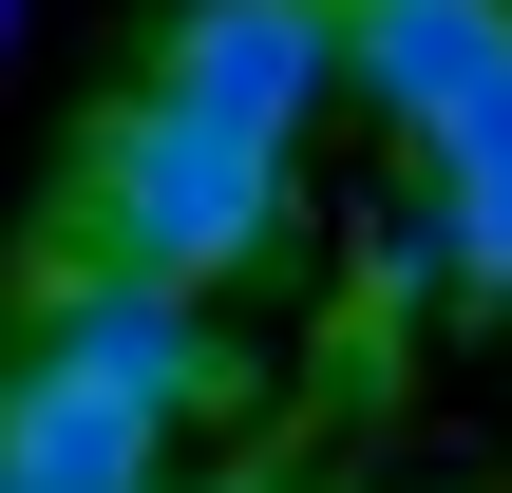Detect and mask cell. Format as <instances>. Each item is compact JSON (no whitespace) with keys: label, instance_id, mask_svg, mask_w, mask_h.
<instances>
[{"label":"cell","instance_id":"obj_1","mask_svg":"<svg viewBox=\"0 0 512 493\" xmlns=\"http://www.w3.org/2000/svg\"><path fill=\"white\" fill-rule=\"evenodd\" d=\"M285 152L304 133H247V114H190V95H114L95 114V152H76V266H133V285H228V266H266V228H285Z\"/></svg>","mask_w":512,"mask_h":493},{"label":"cell","instance_id":"obj_3","mask_svg":"<svg viewBox=\"0 0 512 493\" xmlns=\"http://www.w3.org/2000/svg\"><path fill=\"white\" fill-rule=\"evenodd\" d=\"M323 38H342L361 114L418 133V152H437L475 95H512V0H323Z\"/></svg>","mask_w":512,"mask_h":493},{"label":"cell","instance_id":"obj_5","mask_svg":"<svg viewBox=\"0 0 512 493\" xmlns=\"http://www.w3.org/2000/svg\"><path fill=\"white\" fill-rule=\"evenodd\" d=\"M152 475H171V418H133V399L0 342V493H152Z\"/></svg>","mask_w":512,"mask_h":493},{"label":"cell","instance_id":"obj_2","mask_svg":"<svg viewBox=\"0 0 512 493\" xmlns=\"http://www.w3.org/2000/svg\"><path fill=\"white\" fill-rule=\"evenodd\" d=\"M19 361H57V380L133 399V418H171V437L228 399V342H209V304H190V285H133V266H76V247L19 285Z\"/></svg>","mask_w":512,"mask_h":493},{"label":"cell","instance_id":"obj_6","mask_svg":"<svg viewBox=\"0 0 512 493\" xmlns=\"http://www.w3.org/2000/svg\"><path fill=\"white\" fill-rule=\"evenodd\" d=\"M437 190H418V228H437V266L475 285V304H512V95H475L437 152H418Z\"/></svg>","mask_w":512,"mask_h":493},{"label":"cell","instance_id":"obj_4","mask_svg":"<svg viewBox=\"0 0 512 493\" xmlns=\"http://www.w3.org/2000/svg\"><path fill=\"white\" fill-rule=\"evenodd\" d=\"M152 95L247 114V133H304V114L342 95V38H323V0H190V19L152 38Z\"/></svg>","mask_w":512,"mask_h":493}]
</instances>
